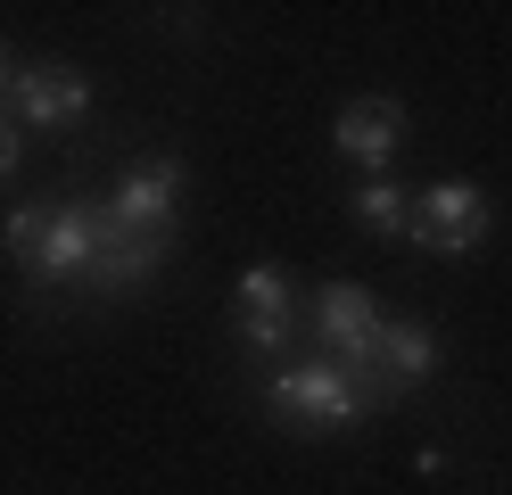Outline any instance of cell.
Wrapping results in <instances>:
<instances>
[{
	"label": "cell",
	"mask_w": 512,
	"mask_h": 495,
	"mask_svg": "<svg viewBox=\"0 0 512 495\" xmlns=\"http://www.w3.org/2000/svg\"><path fill=\"white\" fill-rule=\"evenodd\" d=\"M265 405H273L281 429H298V438H347V429H364V413H380L356 388V372L331 363V355H306V363H290V372H273Z\"/></svg>",
	"instance_id": "6da1fadb"
},
{
	"label": "cell",
	"mask_w": 512,
	"mask_h": 495,
	"mask_svg": "<svg viewBox=\"0 0 512 495\" xmlns=\"http://www.w3.org/2000/svg\"><path fill=\"white\" fill-rule=\"evenodd\" d=\"M488 231H496V207H488L479 182H430L422 198H413V231L405 240L430 248V256H471Z\"/></svg>",
	"instance_id": "7a4b0ae2"
},
{
	"label": "cell",
	"mask_w": 512,
	"mask_h": 495,
	"mask_svg": "<svg viewBox=\"0 0 512 495\" xmlns=\"http://www.w3.org/2000/svg\"><path fill=\"white\" fill-rule=\"evenodd\" d=\"M100 231H108V207H91V198H58L50 223H42V248L25 256V281H91V264H100Z\"/></svg>",
	"instance_id": "3957f363"
},
{
	"label": "cell",
	"mask_w": 512,
	"mask_h": 495,
	"mask_svg": "<svg viewBox=\"0 0 512 495\" xmlns=\"http://www.w3.org/2000/svg\"><path fill=\"white\" fill-rule=\"evenodd\" d=\"M174 207H182V157H174V149L133 157V165L116 174V190H108V215H116L124 231H174Z\"/></svg>",
	"instance_id": "277c9868"
},
{
	"label": "cell",
	"mask_w": 512,
	"mask_h": 495,
	"mask_svg": "<svg viewBox=\"0 0 512 495\" xmlns=\"http://www.w3.org/2000/svg\"><path fill=\"white\" fill-rule=\"evenodd\" d=\"M9 116H17V124H42V132L83 124V116H91V75H83L75 58H34V66H17Z\"/></svg>",
	"instance_id": "5b68a950"
},
{
	"label": "cell",
	"mask_w": 512,
	"mask_h": 495,
	"mask_svg": "<svg viewBox=\"0 0 512 495\" xmlns=\"http://www.w3.org/2000/svg\"><path fill=\"white\" fill-rule=\"evenodd\" d=\"M232 330L256 355L290 347V273H281V264H248V273L232 281Z\"/></svg>",
	"instance_id": "8992f818"
},
{
	"label": "cell",
	"mask_w": 512,
	"mask_h": 495,
	"mask_svg": "<svg viewBox=\"0 0 512 495\" xmlns=\"http://www.w3.org/2000/svg\"><path fill=\"white\" fill-rule=\"evenodd\" d=\"M397 141H405V108H397V99H347L339 124H331V149H339L347 165H364L372 182L389 174Z\"/></svg>",
	"instance_id": "52a82bcc"
},
{
	"label": "cell",
	"mask_w": 512,
	"mask_h": 495,
	"mask_svg": "<svg viewBox=\"0 0 512 495\" xmlns=\"http://www.w3.org/2000/svg\"><path fill=\"white\" fill-rule=\"evenodd\" d=\"M166 256H174V231H124V223L108 215V231H100V264H91V289H108V297L149 289Z\"/></svg>",
	"instance_id": "ba28073f"
},
{
	"label": "cell",
	"mask_w": 512,
	"mask_h": 495,
	"mask_svg": "<svg viewBox=\"0 0 512 495\" xmlns=\"http://www.w3.org/2000/svg\"><path fill=\"white\" fill-rule=\"evenodd\" d=\"M372 363H380V380H389V396H405V388H422L430 372H438V339H430V322H380V347H372Z\"/></svg>",
	"instance_id": "9c48e42d"
},
{
	"label": "cell",
	"mask_w": 512,
	"mask_h": 495,
	"mask_svg": "<svg viewBox=\"0 0 512 495\" xmlns=\"http://www.w3.org/2000/svg\"><path fill=\"white\" fill-rule=\"evenodd\" d=\"M347 215H356V231H372V240H405L413 231V198L380 174V182H364L356 198H347Z\"/></svg>",
	"instance_id": "30bf717a"
},
{
	"label": "cell",
	"mask_w": 512,
	"mask_h": 495,
	"mask_svg": "<svg viewBox=\"0 0 512 495\" xmlns=\"http://www.w3.org/2000/svg\"><path fill=\"white\" fill-rule=\"evenodd\" d=\"M17 165H25V124H17L9 108H0V182H9Z\"/></svg>",
	"instance_id": "8fae6325"
},
{
	"label": "cell",
	"mask_w": 512,
	"mask_h": 495,
	"mask_svg": "<svg viewBox=\"0 0 512 495\" xmlns=\"http://www.w3.org/2000/svg\"><path fill=\"white\" fill-rule=\"evenodd\" d=\"M17 91V58H9V42H0V99Z\"/></svg>",
	"instance_id": "7c38bea8"
}]
</instances>
